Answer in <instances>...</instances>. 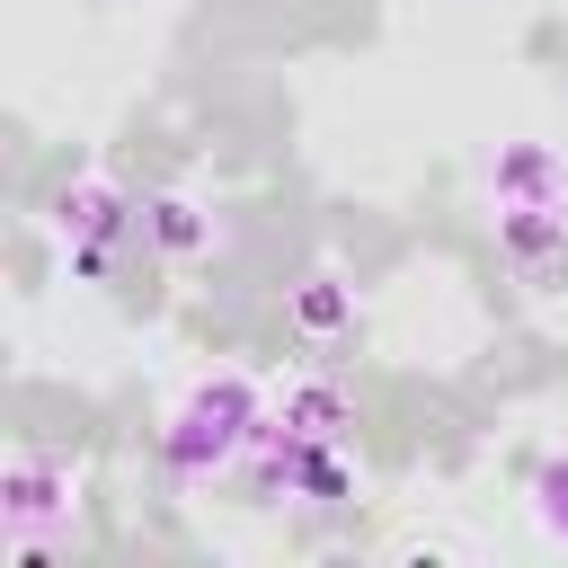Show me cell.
<instances>
[{"instance_id":"6da1fadb","label":"cell","mask_w":568,"mask_h":568,"mask_svg":"<svg viewBox=\"0 0 568 568\" xmlns=\"http://www.w3.org/2000/svg\"><path fill=\"white\" fill-rule=\"evenodd\" d=\"M257 426H266V408H257V390H248L240 373L195 382V390L169 408V426H160V462H169L178 488H204L213 470H231V462L257 444Z\"/></svg>"},{"instance_id":"7a4b0ae2","label":"cell","mask_w":568,"mask_h":568,"mask_svg":"<svg viewBox=\"0 0 568 568\" xmlns=\"http://www.w3.org/2000/svg\"><path fill=\"white\" fill-rule=\"evenodd\" d=\"M53 524H71V462L27 444L0 470V532H9V550H44Z\"/></svg>"},{"instance_id":"3957f363","label":"cell","mask_w":568,"mask_h":568,"mask_svg":"<svg viewBox=\"0 0 568 568\" xmlns=\"http://www.w3.org/2000/svg\"><path fill=\"white\" fill-rule=\"evenodd\" d=\"M53 222H62V240H71V266H80V275H98V266L142 231V204H124L106 178H80V186H62Z\"/></svg>"},{"instance_id":"277c9868","label":"cell","mask_w":568,"mask_h":568,"mask_svg":"<svg viewBox=\"0 0 568 568\" xmlns=\"http://www.w3.org/2000/svg\"><path fill=\"white\" fill-rule=\"evenodd\" d=\"M275 426H284V435H320V444H328V435H346V426H355V408H346V390H337V382H293V390L275 399Z\"/></svg>"},{"instance_id":"5b68a950","label":"cell","mask_w":568,"mask_h":568,"mask_svg":"<svg viewBox=\"0 0 568 568\" xmlns=\"http://www.w3.org/2000/svg\"><path fill=\"white\" fill-rule=\"evenodd\" d=\"M293 320H302V337H311V346H328L337 328H355V293H346L337 275H311V284L293 293Z\"/></svg>"},{"instance_id":"8992f818","label":"cell","mask_w":568,"mask_h":568,"mask_svg":"<svg viewBox=\"0 0 568 568\" xmlns=\"http://www.w3.org/2000/svg\"><path fill=\"white\" fill-rule=\"evenodd\" d=\"M142 240L169 248V257H186V248H204V213H195L186 195H151V204H142Z\"/></svg>"},{"instance_id":"52a82bcc","label":"cell","mask_w":568,"mask_h":568,"mask_svg":"<svg viewBox=\"0 0 568 568\" xmlns=\"http://www.w3.org/2000/svg\"><path fill=\"white\" fill-rule=\"evenodd\" d=\"M532 515H541V532L568 541V462H541L532 470Z\"/></svg>"}]
</instances>
